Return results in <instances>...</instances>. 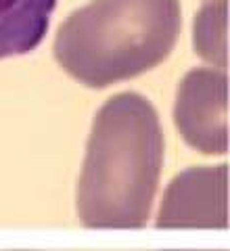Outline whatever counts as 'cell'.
<instances>
[{"instance_id": "obj_6", "label": "cell", "mask_w": 230, "mask_h": 251, "mask_svg": "<svg viewBox=\"0 0 230 251\" xmlns=\"http://www.w3.org/2000/svg\"><path fill=\"white\" fill-rule=\"evenodd\" d=\"M195 52L213 69L226 72V0H207L193 23Z\"/></svg>"}, {"instance_id": "obj_2", "label": "cell", "mask_w": 230, "mask_h": 251, "mask_svg": "<svg viewBox=\"0 0 230 251\" xmlns=\"http://www.w3.org/2000/svg\"><path fill=\"white\" fill-rule=\"evenodd\" d=\"M182 27L178 0H92L54 38V59L90 88H105L159 65Z\"/></svg>"}, {"instance_id": "obj_1", "label": "cell", "mask_w": 230, "mask_h": 251, "mask_svg": "<svg viewBox=\"0 0 230 251\" xmlns=\"http://www.w3.org/2000/svg\"><path fill=\"white\" fill-rule=\"evenodd\" d=\"M163 168V130L136 92L111 97L92 122L77 216L88 228H140L153 209Z\"/></svg>"}, {"instance_id": "obj_3", "label": "cell", "mask_w": 230, "mask_h": 251, "mask_svg": "<svg viewBox=\"0 0 230 251\" xmlns=\"http://www.w3.org/2000/svg\"><path fill=\"white\" fill-rule=\"evenodd\" d=\"M228 77L213 67H197L178 86L174 122L180 136L205 155L228 149Z\"/></svg>"}, {"instance_id": "obj_5", "label": "cell", "mask_w": 230, "mask_h": 251, "mask_svg": "<svg viewBox=\"0 0 230 251\" xmlns=\"http://www.w3.org/2000/svg\"><path fill=\"white\" fill-rule=\"evenodd\" d=\"M57 0H0V59L40 46Z\"/></svg>"}, {"instance_id": "obj_4", "label": "cell", "mask_w": 230, "mask_h": 251, "mask_svg": "<svg viewBox=\"0 0 230 251\" xmlns=\"http://www.w3.org/2000/svg\"><path fill=\"white\" fill-rule=\"evenodd\" d=\"M226 163L188 168L170 182L157 216L159 228H224Z\"/></svg>"}]
</instances>
